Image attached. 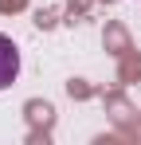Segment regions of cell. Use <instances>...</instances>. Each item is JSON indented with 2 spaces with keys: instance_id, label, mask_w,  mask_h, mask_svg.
<instances>
[{
  "instance_id": "obj_1",
  "label": "cell",
  "mask_w": 141,
  "mask_h": 145,
  "mask_svg": "<svg viewBox=\"0 0 141 145\" xmlns=\"http://www.w3.org/2000/svg\"><path fill=\"white\" fill-rule=\"evenodd\" d=\"M16 74H20V47H16L8 35H0V90L12 86Z\"/></svg>"
}]
</instances>
